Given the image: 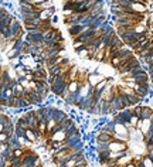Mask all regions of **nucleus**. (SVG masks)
<instances>
[{"mask_svg": "<svg viewBox=\"0 0 153 167\" xmlns=\"http://www.w3.org/2000/svg\"><path fill=\"white\" fill-rule=\"evenodd\" d=\"M53 119L57 122V125H62L67 119H70V115L65 111L60 109V108H54V115H53Z\"/></svg>", "mask_w": 153, "mask_h": 167, "instance_id": "f257e3e1", "label": "nucleus"}, {"mask_svg": "<svg viewBox=\"0 0 153 167\" xmlns=\"http://www.w3.org/2000/svg\"><path fill=\"white\" fill-rule=\"evenodd\" d=\"M107 78L104 74H99V72H91V74H88V77H87V81H88V84L91 85V87H97L98 84L101 82V81H104V79Z\"/></svg>", "mask_w": 153, "mask_h": 167, "instance_id": "f03ea898", "label": "nucleus"}, {"mask_svg": "<svg viewBox=\"0 0 153 167\" xmlns=\"http://www.w3.org/2000/svg\"><path fill=\"white\" fill-rule=\"evenodd\" d=\"M128 149V142H119V140H112L109 143V150L111 152H122Z\"/></svg>", "mask_w": 153, "mask_h": 167, "instance_id": "7ed1b4c3", "label": "nucleus"}, {"mask_svg": "<svg viewBox=\"0 0 153 167\" xmlns=\"http://www.w3.org/2000/svg\"><path fill=\"white\" fill-rule=\"evenodd\" d=\"M54 108H56V106H51V105H43V106H41L44 121L48 122L50 119H53V115H54Z\"/></svg>", "mask_w": 153, "mask_h": 167, "instance_id": "20e7f679", "label": "nucleus"}, {"mask_svg": "<svg viewBox=\"0 0 153 167\" xmlns=\"http://www.w3.org/2000/svg\"><path fill=\"white\" fill-rule=\"evenodd\" d=\"M82 85H84V82H81V81H70L68 82V92L70 93L79 92Z\"/></svg>", "mask_w": 153, "mask_h": 167, "instance_id": "39448f33", "label": "nucleus"}, {"mask_svg": "<svg viewBox=\"0 0 153 167\" xmlns=\"http://www.w3.org/2000/svg\"><path fill=\"white\" fill-rule=\"evenodd\" d=\"M54 11L56 9H50V10H41L38 13V17L43 20V21H47V20H51V17L54 16Z\"/></svg>", "mask_w": 153, "mask_h": 167, "instance_id": "423d86ee", "label": "nucleus"}, {"mask_svg": "<svg viewBox=\"0 0 153 167\" xmlns=\"http://www.w3.org/2000/svg\"><path fill=\"white\" fill-rule=\"evenodd\" d=\"M65 132L64 130H58V132H56V133H53V135L50 136V140L51 142H65Z\"/></svg>", "mask_w": 153, "mask_h": 167, "instance_id": "0eeeda50", "label": "nucleus"}, {"mask_svg": "<svg viewBox=\"0 0 153 167\" xmlns=\"http://www.w3.org/2000/svg\"><path fill=\"white\" fill-rule=\"evenodd\" d=\"M153 113V108L149 106V105H143V108H142V115H140V119H149L150 116H152Z\"/></svg>", "mask_w": 153, "mask_h": 167, "instance_id": "6e6552de", "label": "nucleus"}, {"mask_svg": "<svg viewBox=\"0 0 153 167\" xmlns=\"http://www.w3.org/2000/svg\"><path fill=\"white\" fill-rule=\"evenodd\" d=\"M107 85H108V77L104 79V81H101V82H99L97 87H95V93H99V95H101L102 91L107 88Z\"/></svg>", "mask_w": 153, "mask_h": 167, "instance_id": "1a4fd4ad", "label": "nucleus"}, {"mask_svg": "<svg viewBox=\"0 0 153 167\" xmlns=\"http://www.w3.org/2000/svg\"><path fill=\"white\" fill-rule=\"evenodd\" d=\"M77 55L79 57V58H87L88 60V57H89V50L87 48V46L82 47V48H79V50H77Z\"/></svg>", "mask_w": 153, "mask_h": 167, "instance_id": "9d476101", "label": "nucleus"}, {"mask_svg": "<svg viewBox=\"0 0 153 167\" xmlns=\"http://www.w3.org/2000/svg\"><path fill=\"white\" fill-rule=\"evenodd\" d=\"M26 139L30 142V143H36L37 142V136L34 135V132H33V129H27L26 130Z\"/></svg>", "mask_w": 153, "mask_h": 167, "instance_id": "9b49d317", "label": "nucleus"}, {"mask_svg": "<svg viewBox=\"0 0 153 167\" xmlns=\"http://www.w3.org/2000/svg\"><path fill=\"white\" fill-rule=\"evenodd\" d=\"M119 96H121V101H122V105H123V108H132V103L129 102V98H128V95L119 92Z\"/></svg>", "mask_w": 153, "mask_h": 167, "instance_id": "f8f14e48", "label": "nucleus"}, {"mask_svg": "<svg viewBox=\"0 0 153 167\" xmlns=\"http://www.w3.org/2000/svg\"><path fill=\"white\" fill-rule=\"evenodd\" d=\"M142 108H143V105H142V103H139V105H135V106H132L133 115H136L138 118H140V115H142Z\"/></svg>", "mask_w": 153, "mask_h": 167, "instance_id": "ddd939ff", "label": "nucleus"}, {"mask_svg": "<svg viewBox=\"0 0 153 167\" xmlns=\"http://www.w3.org/2000/svg\"><path fill=\"white\" fill-rule=\"evenodd\" d=\"M38 130L43 133V136H46L47 133V121H41L38 123Z\"/></svg>", "mask_w": 153, "mask_h": 167, "instance_id": "4468645a", "label": "nucleus"}, {"mask_svg": "<svg viewBox=\"0 0 153 167\" xmlns=\"http://www.w3.org/2000/svg\"><path fill=\"white\" fill-rule=\"evenodd\" d=\"M87 44L82 41H79V40H72V47H74V50L77 51V50H79V48H82V47H85Z\"/></svg>", "mask_w": 153, "mask_h": 167, "instance_id": "2eb2a0df", "label": "nucleus"}, {"mask_svg": "<svg viewBox=\"0 0 153 167\" xmlns=\"http://www.w3.org/2000/svg\"><path fill=\"white\" fill-rule=\"evenodd\" d=\"M14 135L17 136V137H24V136H26V129H21V128H19V126H16Z\"/></svg>", "mask_w": 153, "mask_h": 167, "instance_id": "dca6fc26", "label": "nucleus"}, {"mask_svg": "<svg viewBox=\"0 0 153 167\" xmlns=\"http://www.w3.org/2000/svg\"><path fill=\"white\" fill-rule=\"evenodd\" d=\"M142 164H143V167H153V162L149 159L148 154H145L143 157V162H142Z\"/></svg>", "mask_w": 153, "mask_h": 167, "instance_id": "f3484780", "label": "nucleus"}, {"mask_svg": "<svg viewBox=\"0 0 153 167\" xmlns=\"http://www.w3.org/2000/svg\"><path fill=\"white\" fill-rule=\"evenodd\" d=\"M139 119L140 118H138L136 115H132V118H130V125L133 126V128H136V125H138V122H139Z\"/></svg>", "mask_w": 153, "mask_h": 167, "instance_id": "a211bd4d", "label": "nucleus"}, {"mask_svg": "<svg viewBox=\"0 0 153 167\" xmlns=\"http://www.w3.org/2000/svg\"><path fill=\"white\" fill-rule=\"evenodd\" d=\"M7 140H9V136L6 135L5 132H2L0 133V143H7Z\"/></svg>", "mask_w": 153, "mask_h": 167, "instance_id": "6ab92c4d", "label": "nucleus"}, {"mask_svg": "<svg viewBox=\"0 0 153 167\" xmlns=\"http://www.w3.org/2000/svg\"><path fill=\"white\" fill-rule=\"evenodd\" d=\"M64 164H65L67 167H75V162L72 160V159H70V160H67V162H65Z\"/></svg>", "mask_w": 153, "mask_h": 167, "instance_id": "aec40b11", "label": "nucleus"}, {"mask_svg": "<svg viewBox=\"0 0 153 167\" xmlns=\"http://www.w3.org/2000/svg\"><path fill=\"white\" fill-rule=\"evenodd\" d=\"M125 167H138V166H136V164H135V162H133V159H132V162H129V163H128V164H126V166Z\"/></svg>", "mask_w": 153, "mask_h": 167, "instance_id": "412c9836", "label": "nucleus"}, {"mask_svg": "<svg viewBox=\"0 0 153 167\" xmlns=\"http://www.w3.org/2000/svg\"><path fill=\"white\" fill-rule=\"evenodd\" d=\"M43 2H46V0H31L33 5H40V3H43Z\"/></svg>", "mask_w": 153, "mask_h": 167, "instance_id": "4be33fe9", "label": "nucleus"}, {"mask_svg": "<svg viewBox=\"0 0 153 167\" xmlns=\"http://www.w3.org/2000/svg\"><path fill=\"white\" fill-rule=\"evenodd\" d=\"M2 132H5V125H3V123H0V133H2Z\"/></svg>", "mask_w": 153, "mask_h": 167, "instance_id": "5701e85b", "label": "nucleus"}, {"mask_svg": "<svg viewBox=\"0 0 153 167\" xmlns=\"http://www.w3.org/2000/svg\"><path fill=\"white\" fill-rule=\"evenodd\" d=\"M149 121H150V125L153 126V113H152V116H150V118H149Z\"/></svg>", "mask_w": 153, "mask_h": 167, "instance_id": "b1692460", "label": "nucleus"}, {"mask_svg": "<svg viewBox=\"0 0 153 167\" xmlns=\"http://www.w3.org/2000/svg\"><path fill=\"white\" fill-rule=\"evenodd\" d=\"M58 167H67V166H65V164H60V166H58Z\"/></svg>", "mask_w": 153, "mask_h": 167, "instance_id": "393cba45", "label": "nucleus"}, {"mask_svg": "<svg viewBox=\"0 0 153 167\" xmlns=\"http://www.w3.org/2000/svg\"><path fill=\"white\" fill-rule=\"evenodd\" d=\"M148 2H153V0H148Z\"/></svg>", "mask_w": 153, "mask_h": 167, "instance_id": "a878e982", "label": "nucleus"}, {"mask_svg": "<svg viewBox=\"0 0 153 167\" xmlns=\"http://www.w3.org/2000/svg\"><path fill=\"white\" fill-rule=\"evenodd\" d=\"M0 144H2V143H0Z\"/></svg>", "mask_w": 153, "mask_h": 167, "instance_id": "bb28decb", "label": "nucleus"}]
</instances>
